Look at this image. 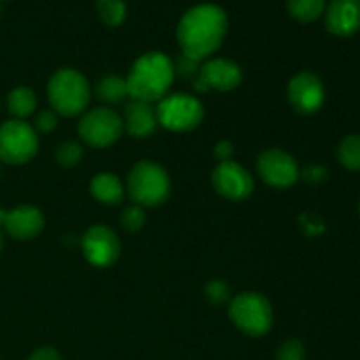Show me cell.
<instances>
[{
    "mask_svg": "<svg viewBox=\"0 0 360 360\" xmlns=\"http://www.w3.org/2000/svg\"><path fill=\"white\" fill-rule=\"evenodd\" d=\"M288 101L301 115H313L326 101V88L322 79L313 72H299L288 83Z\"/></svg>",
    "mask_w": 360,
    "mask_h": 360,
    "instance_id": "30bf717a",
    "label": "cell"
},
{
    "mask_svg": "<svg viewBox=\"0 0 360 360\" xmlns=\"http://www.w3.org/2000/svg\"><path fill=\"white\" fill-rule=\"evenodd\" d=\"M97 95L101 101L109 102V104H118L129 95L127 91V81L118 76H108L98 81Z\"/></svg>",
    "mask_w": 360,
    "mask_h": 360,
    "instance_id": "ffe728a7",
    "label": "cell"
},
{
    "mask_svg": "<svg viewBox=\"0 0 360 360\" xmlns=\"http://www.w3.org/2000/svg\"><path fill=\"white\" fill-rule=\"evenodd\" d=\"M338 160L348 171H360V134L345 137L338 146Z\"/></svg>",
    "mask_w": 360,
    "mask_h": 360,
    "instance_id": "44dd1931",
    "label": "cell"
},
{
    "mask_svg": "<svg viewBox=\"0 0 360 360\" xmlns=\"http://www.w3.org/2000/svg\"><path fill=\"white\" fill-rule=\"evenodd\" d=\"M91 195L102 204H120L123 200V185L120 181L118 176L109 174V172H102L97 174L90 183Z\"/></svg>",
    "mask_w": 360,
    "mask_h": 360,
    "instance_id": "e0dca14e",
    "label": "cell"
},
{
    "mask_svg": "<svg viewBox=\"0 0 360 360\" xmlns=\"http://www.w3.org/2000/svg\"><path fill=\"white\" fill-rule=\"evenodd\" d=\"M7 104H9V111L16 118H27L37 108V98H35V94L30 88L20 86L11 91Z\"/></svg>",
    "mask_w": 360,
    "mask_h": 360,
    "instance_id": "d6986e66",
    "label": "cell"
},
{
    "mask_svg": "<svg viewBox=\"0 0 360 360\" xmlns=\"http://www.w3.org/2000/svg\"><path fill=\"white\" fill-rule=\"evenodd\" d=\"M158 125L157 109L151 104L141 101H132L127 105L125 127L127 132L134 137H148L155 132Z\"/></svg>",
    "mask_w": 360,
    "mask_h": 360,
    "instance_id": "2e32d148",
    "label": "cell"
},
{
    "mask_svg": "<svg viewBox=\"0 0 360 360\" xmlns=\"http://www.w3.org/2000/svg\"><path fill=\"white\" fill-rule=\"evenodd\" d=\"M157 118L162 127L172 132H188L197 129L204 120V108L199 98L188 94L165 95L157 108Z\"/></svg>",
    "mask_w": 360,
    "mask_h": 360,
    "instance_id": "8992f818",
    "label": "cell"
},
{
    "mask_svg": "<svg viewBox=\"0 0 360 360\" xmlns=\"http://www.w3.org/2000/svg\"><path fill=\"white\" fill-rule=\"evenodd\" d=\"M304 347H302L301 341L290 340L287 343L281 345V348L278 350V360H304Z\"/></svg>",
    "mask_w": 360,
    "mask_h": 360,
    "instance_id": "484cf974",
    "label": "cell"
},
{
    "mask_svg": "<svg viewBox=\"0 0 360 360\" xmlns=\"http://www.w3.org/2000/svg\"><path fill=\"white\" fill-rule=\"evenodd\" d=\"M287 9L301 23H311L326 11V0H287Z\"/></svg>",
    "mask_w": 360,
    "mask_h": 360,
    "instance_id": "ac0fdd59",
    "label": "cell"
},
{
    "mask_svg": "<svg viewBox=\"0 0 360 360\" xmlns=\"http://www.w3.org/2000/svg\"><path fill=\"white\" fill-rule=\"evenodd\" d=\"M2 225L13 238L32 239L44 229V214L34 206H18L6 211Z\"/></svg>",
    "mask_w": 360,
    "mask_h": 360,
    "instance_id": "9a60e30c",
    "label": "cell"
},
{
    "mask_svg": "<svg viewBox=\"0 0 360 360\" xmlns=\"http://www.w3.org/2000/svg\"><path fill=\"white\" fill-rule=\"evenodd\" d=\"M28 360H62V357H60L58 352L53 350V348H39V350H35L34 354L30 355Z\"/></svg>",
    "mask_w": 360,
    "mask_h": 360,
    "instance_id": "4dcf8cb0",
    "label": "cell"
},
{
    "mask_svg": "<svg viewBox=\"0 0 360 360\" xmlns=\"http://www.w3.org/2000/svg\"><path fill=\"white\" fill-rule=\"evenodd\" d=\"M4 218H6V210H2V207H0V225L4 224Z\"/></svg>",
    "mask_w": 360,
    "mask_h": 360,
    "instance_id": "1f68e13d",
    "label": "cell"
},
{
    "mask_svg": "<svg viewBox=\"0 0 360 360\" xmlns=\"http://www.w3.org/2000/svg\"><path fill=\"white\" fill-rule=\"evenodd\" d=\"M0 174H2V169H0Z\"/></svg>",
    "mask_w": 360,
    "mask_h": 360,
    "instance_id": "836d02e7",
    "label": "cell"
},
{
    "mask_svg": "<svg viewBox=\"0 0 360 360\" xmlns=\"http://www.w3.org/2000/svg\"><path fill=\"white\" fill-rule=\"evenodd\" d=\"M326 27L338 37H350L360 28V0H330Z\"/></svg>",
    "mask_w": 360,
    "mask_h": 360,
    "instance_id": "5bb4252c",
    "label": "cell"
},
{
    "mask_svg": "<svg viewBox=\"0 0 360 360\" xmlns=\"http://www.w3.org/2000/svg\"><path fill=\"white\" fill-rule=\"evenodd\" d=\"M243 83V70L238 63L225 58L207 60L200 67V74L193 81V88L206 91L210 88L220 91H231Z\"/></svg>",
    "mask_w": 360,
    "mask_h": 360,
    "instance_id": "7c38bea8",
    "label": "cell"
},
{
    "mask_svg": "<svg viewBox=\"0 0 360 360\" xmlns=\"http://www.w3.org/2000/svg\"><path fill=\"white\" fill-rule=\"evenodd\" d=\"M81 139L94 148H108L120 139L123 132V122L115 111L105 108L91 109L81 118Z\"/></svg>",
    "mask_w": 360,
    "mask_h": 360,
    "instance_id": "ba28073f",
    "label": "cell"
},
{
    "mask_svg": "<svg viewBox=\"0 0 360 360\" xmlns=\"http://www.w3.org/2000/svg\"><path fill=\"white\" fill-rule=\"evenodd\" d=\"M174 63L160 51H151L134 62L127 77V91L132 101L160 102L174 81Z\"/></svg>",
    "mask_w": 360,
    "mask_h": 360,
    "instance_id": "7a4b0ae2",
    "label": "cell"
},
{
    "mask_svg": "<svg viewBox=\"0 0 360 360\" xmlns=\"http://www.w3.org/2000/svg\"><path fill=\"white\" fill-rule=\"evenodd\" d=\"M48 98L56 115L77 116L90 102V84L74 69H60L48 83Z\"/></svg>",
    "mask_w": 360,
    "mask_h": 360,
    "instance_id": "3957f363",
    "label": "cell"
},
{
    "mask_svg": "<svg viewBox=\"0 0 360 360\" xmlns=\"http://www.w3.org/2000/svg\"><path fill=\"white\" fill-rule=\"evenodd\" d=\"M231 320L245 334L260 338L273 327V308L262 294L243 292L231 302Z\"/></svg>",
    "mask_w": 360,
    "mask_h": 360,
    "instance_id": "5b68a950",
    "label": "cell"
},
{
    "mask_svg": "<svg viewBox=\"0 0 360 360\" xmlns=\"http://www.w3.org/2000/svg\"><path fill=\"white\" fill-rule=\"evenodd\" d=\"M213 186L227 199L245 200L252 195L253 179L241 164L231 160L220 162L213 172Z\"/></svg>",
    "mask_w": 360,
    "mask_h": 360,
    "instance_id": "4fadbf2b",
    "label": "cell"
},
{
    "mask_svg": "<svg viewBox=\"0 0 360 360\" xmlns=\"http://www.w3.org/2000/svg\"><path fill=\"white\" fill-rule=\"evenodd\" d=\"M81 248L88 262L95 267H108L120 257V241L104 225H94L81 239Z\"/></svg>",
    "mask_w": 360,
    "mask_h": 360,
    "instance_id": "8fae6325",
    "label": "cell"
},
{
    "mask_svg": "<svg viewBox=\"0 0 360 360\" xmlns=\"http://www.w3.org/2000/svg\"><path fill=\"white\" fill-rule=\"evenodd\" d=\"M58 125V116H56L55 111L51 109H46V111H41L37 116H35V129L39 132H51V130L56 129Z\"/></svg>",
    "mask_w": 360,
    "mask_h": 360,
    "instance_id": "83f0119b",
    "label": "cell"
},
{
    "mask_svg": "<svg viewBox=\"0 0 360 360\" xmlns=\"http://www.w3.org/2000/svg\"><path fill=\"white\" fill-rule=\"evenodd\" d=\"M97 11L101 20L109 27H118L127 16V6L123 0H97Z\"/></svg>",
    "mask_w": 360,
    "mask_h": 360,
    "instance_id": "7402d4cb",
    "label": "cell"
},
{
    "mask_svg": "<svg viewBox=\"0 0 360 360\" xmlns=\"http://www.w3.org/2000/svg\"><path fill=\"white\" fill-rule=\"evenodd\" d=\"M81 158H83V150L79 144L72 143V141L60 144L56 150V160L62 167H74Z\"/></svg>",
    "mask_w": 360,
    "mask_h": 360,
    "instance_id": "603a6c76",
    "label": "cell"
},
{
    "mask_svg": "<svg viewBox=\"0 0 360 360\" xmlns=\"http://www.w3.org/2000/svg\"><path fill=\"white\" fill-rule=\"evenodd\" d=\"M200 67H202V60H197L193 56H188L183 53L179 56L178 63L174 65V72H178L179 76L185 77V79L195 81L200 74Z\"/></svg>",
    "mask_w": 360,
    "mask_h": 360,
    "instance_id": "d4e9b609",
    "label": "cell"
},
{
    "mask_svg": "<svg viewBox=\"0 0 360 360\" xmlns=\"http://www.w3.org/2000/svg\"><path fill=\"white\" fill-rule=\"evenodd\" d=\"M2 248H4V236L2 232H0V252H2Z\"/></svg>",
    "mask_w": 360,
    "mask_h": 360,
    "instance_id": "d6a6232c",
    "label": "cell"
},
{
    "mask_svg": "<svg viewBox=\"0 0 360 360\" xmlns=\"http://www.w3.org/2000/svg\"><path fill=\"white\" fill-rule=\"evenodd\" d=\"M127 185L130 199L136 200L141 207L160 206L171 193V179L165 169L150 160L134 165Z\"/></svg>",
    "mask_w": 360,
    "mask_h": 360,
    "instance_id": "277c9868",
    "label": "cell"
},
{
    "mask_svg": "<svg viewBox=\"0 0 360 360\" xmlns=\"http://www.w3.org/2000/svg\"><path fill=\"white\" fill-rule=\"evenodd\" d=\"M257 169L260 178L274 188H288L301 176L297 162L281 150L262 151L257 160Z\"/></svg>",
    "mask_w": 360,
    "mask_h": 360,
    "instance_id": "9c48e42d",
    "label": "cell"
},
{
    "mask_svg": "<svg viewBox=\"0 0 360 360\" xmlns=\"http://www.w3.org/2000/svg\"><path fill=\"white\" fill-rule=\"evenodd\" d=\"M234 153V146H232L231 141H218L217 146H214V157L221 162H229V158Z\"/></svg>",
    "mask_w": 360,
    "mask_h": 360,
    "instance_id": "f546056e",
    "label": "cell"
},
{
    "mask_svg": "<svg viewBox=\"0 0 360 360\" xmlns=\"http://www.w3.org/2000/svg\"><path fill=\"white\" fill-rule=\"evenodd\" d=\"M123 229H127L129 232H137L143 229L144 221H146V213L141 206H130L120 217Z\"/></svg>",
    "mask_w": 360,
    "mask_h": 360,
    "instance_id": "cb8c5ba5",
    "label": "cell"
},
{
    "mask_svg": "<svg viewBox=\"0 0 360 360\" xmlns=\"http://www.w3.org/2000/svg\"><path fill=\"white\" fill-rule=\"evenodd\" d=\"M359 210H360V204H359Z\"/></svg>",
    "mask_w": 360,
    "mask_h": 360,
    "instance_id": "e575fe53",
    "label": "cell"
},
{
    "mask_svg": "<svg viewBox=\"0 0 360 360\" xmlns=\"http://www.w3.org/2000/svg\"><path fill=\"white\" fill-rule=\"evenodd\" d=\"M327 176H329V172H327V169L323 167V165H308V167L302 171V178H304V181H308L309 185H320V183L326 181Z\"/></svg>",
    "mask_w": 360,
    "mask_h": 360,
    "instance_id": "f1b7e54d",
    "label": "cell"
},
{
    "mask_svg": "<svg viewBox=\"0 0 360 360\" xmlns=\"http://www.w3.org/2000/svg\"><path fill=\"white\" fill-rule=\"evenodd\" d=\"M227 25V14L221 7L214 4L192 7L178 25V42L183 53L204 62L221 46Z\"/></svg>",
    "mask_w": 360,
    "mask_h": 360,
    "instance_id": "6da1fadb",
    "label": "cell"
},
{
    "mask_svg": "<svg viewBox=\"0 0 360 360\" xmlns=\"http://www.w3.org/2000/svg\"><path fill=\"white\" fill-rule=\"evenodd\" d=\"M39 150L37 132L28 123L13 120L0 127V160L6 164H27Z\"/></svg>",
    "mask_w": 360,
    "mask_h": 360,
    "instance_id": "52a82bcc",
    "label": "cell"
},
{
    "mask_svg": "<svg viewBox=\"0 0 360 360\" xmlns=\"http://www.w3.org/2000/svg\"><path fill=\"white\" fill-rule=\"evenodd\" d=\"M206 295L214 302V304H224L229 297H231V290L229 285L221 280H213L207 283Z\"/></svg>",
    "mask_w": 360,
    "mask_h": 360,
    "instance_id": "4316f807",
    "label": "cell"
}]
</instances>
